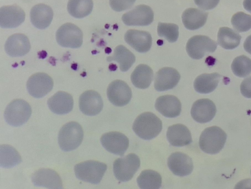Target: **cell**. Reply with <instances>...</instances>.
Here are the masks:
<instances>
[{
	"instance_id": "1",
	"label": "cell",
	"mask_w": 251,
	"mask_h": 189,
	"mask_svg": "<svg viewBox=\"0 0 251 189\" xmlns=\"http://www.w3.org/2000/svg\"><path fill=\"white\" fill-rule=\"evenodd\" d=\"M162 129L161 120L151 112H145L138 115L132 126V129L136 135L144 140H151L155 137Z\"/></svg>"
},
{
	"instance_id": "2",
	"label": "cell",
	"mask_w": 251,
	"mask_h": 189,
	"mask_svg": "<svg viewBox=\"0 0 251 189\" xmlns=\"http://www.w3.org/2000/svg\"><path fill=\"white\" fill-rule=\"evenodd\" d=\"M226 133L220 127L212 126L204 129L199 139V146L209 154L218 153L224 147L226 140Z\"/></svg>"
},
{
	"instance_id": "3",
	"label": "cell",
	"mask_w": 251,
	"mask_h": 189,
	"mask_svg": "<svg viewBox=\"0 0 251 189\" xmlns=\"http://www.w3.org/2000/svg\"><path fill=\"white\" fill-rule=\"evenodd\" d=\"M83 131L76 122L71 121L64 125L58 134V142L61 149L68 152L77 148L83 138Z\"/></svg>"
},
{
	"instance_id": "4",
	"label": "cell",
	"mask_w": 251,
	"mask_h": 189,
	"mask_svg": "<svg viewBox=\"0 0 251 189\" xmlns=\"http://www.w3.org/2000/svg\"><path fill=\"white\" fill-rule=\"evenodd\" d=\"M106 169L105 163L94 160L80 162L74 167L77 179L93 184H98L100 182Z\"/></svg>"
},
{
	"instance_id": "5",
	"label": "cell",
	"mask_w": 251,
	"mask_h": 189,
	"mask_svg": "<svg viewBox=\"0 0 251 189\" xmlns=\"http://www.w3.org/2000/svg\"><path fill=\"white\" fill-rule=\"evenodd\" d=\"M31 112V107L26 101L22 99H15L6 107L4 117L9 125L19 127L28 121Z\"/></svg>"
},
{
	"instance_id": "6",
	"label": "cell",
	"mask_w": 251,
	"mask_h": 189,
	"mask_svg": "<svg viewBox=\"0 0 251 189\" xmlns=\"http://www.w3.org/2000/svg\"><path fill=\"white\" fill-rule=\"evenodd\" d=\"M140 166L139 157L134 153L118 158L113 162L114 174L120 182L131 180Z\"/></svg>"
},
{
	"instance_id": "7",
	"label": "cell",
	"mask_w": 251,
	"mask_h": 189,
	"mask_svg": "<svg viewBox=\"0 0 251 189\" xmlns=\"http://www.w3.org/2000/svg\"><path fill=\"white\" fill-rule=\"evenodd\" d=\"M83 32L76 25L67 23L60 26L56 33V39L62 47L78 48L83 43Z\"/></svg>"
},
{
	"instance_id": "8",
	"label": "cell",
	"mask_w": 251,
	"mask_h": 189,
	"mask_svg": "<svg viewBox=\"0 0 251 189\" xmlns=\"http://www.w3.org/2000/svg\"><path fill=\"white\" fill-rule=\"evenodd\" d=\"M217 43L208 36L197 35L190 38L187 42L186 50L190 57L200 59L209 53L215 52Z\"/></svg>"
},
{
	"instance_id": "9",
	"label": "cell",
	"mask_w": 251,
	"mask_h": 189,
	"mask_svg": "<svg viewBox=\"0 0 251 189\" xmlns=\"http://www.w3.org/2000/svg\"><path fill=\"white\" fill-rule=\"evenodd\" d=\"M153 19L154 13L152 9L145 4L136 6L122 17L123 23L129 26H147L153 22Z\"/></svg>"
},
{
	"instance_id": "10",
	"label": "cell",
	"mask_w": 251,
	"mask_h": 189,
	"mask_svg": "<svg viewBox=\"0 0 251 189\" xmlns=\"http://www.w3.org/2000/svg\"><path fill=\"white\" fill-rule=\"evenodd\" d=\"M52 79L45 73H37L31 76L26 82L29 94L35 98H41L46 95L52 89Z\"/></svg>"
},
{
	"instance_id": "11",
	"label": "cell",
	"mask_w": 251,
	"mask_h": 189,
	"mask_svg": "<svg viewBox=\"0 0 251 189\" xmlns=\"http://www.w3.org/2000/svg\"><path fill=\"white\" fill-rule=\"evenodd\" d=\"M109 101L117 107L124 106L130 101L132 91L127 84L120 80L112 81L107 89Z\"/></svg>"
},
{
	"instance_id": "12",
	"label": "cell",
	"mask_w": 251,
	"mask_h": 189,
	"mask_svg": "<svg viewBox=\"0 0 251 189\" xmlns=\"http://www.w3.org/2000/svg\"><path fill=\"white\" fill-rule=\"evenodd\" d=\"M102 146L109 152L122 156L129 146V139L124 134L110 132L102 135L100 138Z\"/></svg>"
},
{
	"instance_id": "13",
	"label": "cell",
	"mask_w": 251,
	"mask_h": 189,
	"mask_svg": "<svg viewBox=\"0 0 251 189\" xmlns=\"http://www.w3.org/2000/svg\"><path fill=\"white\" fill-rule=\"evenodd\" d=\"M23 9L13 4L2 6L0 8V26L3 28H13L19 27L25 20Z\"/></svg>"
},
{
	"instance_id": "14",
	"label": "cell",
	"mask_w": 251,
	"mask_h": 189,
	"mask_svg": "<svg viewBox=\"0 0 251 189\" xmlns=\"http://www.w3.org/2000/svg\"><path fill=\"white\" fill-rule=\"evenodd\" d=\"M103 106V101L101 96L95 90H86L79 97V109L85 115H97L101 112Z\"/></svg>"
},
{
	"instance_id": "15",
	"label": "cell",
	"mask_w": 251,
	"mask_h": 189,
	"mask_svg": "<svg viewBox=\"0 0 251 189\" xmlns=\"http://www.w3.org/2000/svg\"><path fill=\"white\" fill-rule=\"evenodd\" d=\"M167 164L174 174L180 177L190 174L194 168L192 159L180 152H176L170 155Z\"/></svg>"
},
{
	"instance_id": "16",
	"label": "cell",
	"mask_w": 251,
	"mask_h": 189,
	"mask_svg": "<svg viewBox=\"0 0 251 189\" xmlns=\"http://www.w3.org/2000/svg\"><path fill=\"white\" fill-rule=\"evenodd\" d=\"M180 75L175 69L165 67L159 69L155 74L154 87L158 91L173 89L178 83Z\"/></svg>"
},
{
	"instance_id": "17",
	"label": "cell",
	"mask_w": 251,
	"mask_h": 189,
	"mask_svg": "<svg viewBox=\"0 0 251 189\" xmlns=\"http://www.w3.org/2000/svg\"><path fill=\"white\" fill-rule=\"evenodd\" d=\"M216 107L213 101L208 99H201L193 104L191 114L196 122L205 123L213 119L216 113Z\"/></svg>"
},
{
	"instance_id": "18",
	"label": "cell",
	"mask_w": 251,
	"mask_h": 189,
	"mask_svg": "<svg viewBox=\"0 0 251 189\" xmlns=\"http://www.w3.org/2000/svg\"><path fill=\"white\" fill-rule=\"evenodd\" d=\"M31 180L35 186L49 189H62L61 179L54 170L50 168H41L31 176Z\"/></svg>"
},
{
	"instance_id": "19",
	"label": "cell",
	"mask_w": 251,
	"mask_h": 189,
	"mask_svg": "<svg viewBox=\"0 0 251 189\" xmlns=\"http://www.w3.org/2000/svg\"><path fill=\"white\" fill-rule=\"evenodd\" d=\"M28 37L24 34L16 33L9 36L5 42V52L11 57H20L27 54L30 50Z\"/></svg>"
},
{
	"instance_id": "20",
	"label": "cell",
	"mask_w": 251,
	"mask_h": 189,
	"mask_svg": "<svg viewBox=\"0 0 251 189\" xmlns=\"http://www.w3.org/2000/svg\"><path fill=\"white\" fill-rule=\"evenodd\" d=\"M124 38L129 46L139 53H146L151 47V36L146 31L128 30L125 34Z\"/></svg>"
},
{
	"instance_id": "21",
	"label": "cell",
	"mask_w": 251,
	"mask_h": 189,
	"mask_svg": "<svg viewBox=\"0 0 251 189\" xmlns=\"http://www.w3.org/2000/svg\"><path fill=\"white\" fill-rule=\"evenodd\" d=\"M155 108L165 117L175 118L180 114L181 104L176 97L166 95L160 96L156 99Z\"/></svg>"
},
{
	"instance_id": "22",
	"label": "cell",
	"mask_w": 251,
	"mask_h": 189,
	"mask_svg": "<svg viewBox=\"0 0 251 189\" xmlns=\"http://www.w3.org/2000/svg\"><path fill=\"white\" fill-rule=\"evenodd\" d=\"M47 104L52 112L56 114L62 115L72 111L74 106V100L70 94L60 91L50 97Z\"/></svg>"
},
{
	"instance_id": "23",
	"label": "cell",
	"mask_w": 251,
	"mask_h": 189,
	"mask_svg": "<svg viewBox=\"0 0 251 189\" xmlns=\"http://www.w3.org/2000/svg\"><path fill=\"white\" fill-rule=\"evenodd\" d=\"M53 16L52 8L43 3L37 4L32 7L30 18L32 24L36 28L43 29L50 24Z\"/></svg>"
},
{
	"instance_id": "24",
	"label": "cell",
	"mask_w": 251,
	"mask_h": 189,
	"mask_svg": "<svg viewBox=\"0 0 251 189\" xmlns=\"http://www.w3.org/2000/svg\"><path fill=\"white\" fill-rule=\"evenodd\" d=\"M166 136L169 143L173 146H184L192 142L190 131L186 126L181 124L169 127Z\"/></svg>"
},
{
	"instance_id": "25",
	"label": "cell",
	"mask_w": 251,
	"mask_h": 189,
	"mask_svg": "<svg viewBox=\"0 0 251 189\" xmlns=\"http://www.w3.org/2000/svg\"><path fill=\"white\" fill-rule=\"evenodd\" d=\"M207 17L208 13L202 10L189 8L184 11L181 18L185 28L193 30L203 26L206 22Z\"/></svg>"
},
{
	"instance_id": "26",
	"label": "cell",
	"mask_w": 251,
	"mask_h": 189,
	"mask_svg": "<svg viewBox=\"0 0 251 189\" xmlns=\"http://www.w3.org/2000/svg\"><path fill=\"white\" fill-rule=\"evenodd\" d=\"M221 77L218 73L201 74L194 81V89L201 94L211 93L217 87Z\"/></svg>"
},
{
	"instance_id": "27",
	"label": "cell",
	"mask_w": 251,
	"mask_h": 189,
	"mask_svg": "<svg viewBox=\"0 0 251 189\" xmlns=\"http://www.w3.org/2000/svg\"><path fill=\"white\" fill-rule=\"evenodd\" d=\"M153 77L152 69L147 65H138L132 73L131 81L134 86L140 89H146L149 87Z\"/></svg>"
},
{
	"instance_id": "28",
	"label": "cell",
	"mask_w": 251,
	"mask_h": 189,
	"mask_svg": "<svg viewBox=\"0 0 251 189\" xmlns=\"http://www.w3.org/2000/svg\"><path fill=\"white\" fill-rule=\"evenodd\" d=\"M107 61H115L119 64L120 69L126 72L129 69L135 62L136 58L134 54L123 45L117 46L112 56L107 58Z\"/></svg>"
},
{
	"instance_id": "29",
	"label": "cell",
	"mask_w": 251,
	"mask_h": 189,
	"mask_svg": "<svg viewBox=\"0 0 251 189\" xmlns=\"http://www.w3.org/2000/svg\"><path fill=\"white\" fill-rule=\"evenodd\" d=\"M241 39V35L233 29L227 27H220L217 35L218 44L222 48L234 49L239 45Z\"/></svg>"
},
{
	"instance_id": "30",
	"label": "cell",
	"mask_w": 251,
	"mask_h": 189,
	"mask_svg": "<svg viewBox=\"0 0 251 189\" xmlns=\"http://www.w3.org/2000/svg\"><path fill=\"white\" fill-rule=\"evenodd\" d=\"M21 162L20 155L13 147L7 144L0 146V165L1 167L11 168Z\"/></svg>"
},
{
	"instance_id": "31",
	"label": "cell",
	"mask_w": 251,
	"mask_h": 189,
	"mask_svg": "<svg viewBox=\"0 0 251 189\" xmlns=\"http://www.w3.org/2000/svg\"><path fill=\"white\" fill-rule=\"evenodd\" d=\"M92 0H69L67 10L69 13L76 18H83L92 11Z\"/></svg>"
},
{
	"instance_id": "32",
	"label": "cell",
	"mask_w": 251,
	"mask_h": 189,
	"mask_svg": "<svg viewBox=\"0 0 251 189\" xmlns=\"http://www.w3.org/2000/svg\"><path fill=\"white\" fill-rule=\"evenodd\" d=\"M137 183L141 189H159L161 187L162 177L154 170H145L138 177Z\"/></svg>"
},
{
	"instance_id": "33",
	"label": "cell",
	"mask_w": 251,
	"mask_h": 189,
	"mask_svg": "<svg viewBox=\"0 0 251 189\" xmlns=\"http://www.w3.org/2000/svg\"><path fill=\"white\" fill-rule=\"evenodd\" d=\"M231 67L235 76L247 77L251 74V59L244 55L238 56L233 60Z\"/></svg>"
},
{
	"instance_id": "34",
	"label": "cell",
	"mask_w": 251,
	"mask_h": 189,
	"mask_svg": "<svg viewBox=\"0 0 251 189\" xmlns=\"http://www.w3.org/2000/svg\"><path fill=\"white\" fill-rule=\"evenodd\" d=\"M157 33L169 42H175L179 36L178 27L175 24L159 22L157 26Z\"/></svg>"
},
{
	"instance_id": "35",
	"label": "cell",
	"mask_w": 251,
	"mask_h": 189,
	"mask_svg": "<svg viewBox=\"0 0 251 189\" xmlns=\"http://www.w3.org/2000/svg\"><path fill=\"white\" fill-rule=\"evenodd\" d=\"M231 23L237 31H247L251 28V16L243 12H238L232 16Z\"/></svg>"
},
{
	"instance_id": "36",
	"label": "cell",
	"mask_w": 251,
	"mask_h": 189,
	"mask_svg": "<svg viewBox=\"0 0 251 189\" xmlns=\"http://www.w3.org/2000/svg\"><path fill=\"white\" fill-rule=\"evenodd\" d=\"M136 0H109L111 8L115 11L120 12L131 8Z\"/></svg>"
},
{
	"instance_id": "37",
	"label": "cell",
	"mask_w": 251,
	"mask_h": 189,
	"mask_svg": "<svg viewBox=\"0 0 251 189\" xmlns=\"http://www.w3.org/2000/svg\"><path fill=\"white\" fill-rule=\"evenodd\" d=\"M220 0H194L195 4L204 10L213 9L218 4Z\"/></svg>"
},
{
	"instance_id": "38",
	"label": "cell",
	"mask_w": 251,
	"mask_h": 189,
	"mask_svg": "<svg viewBox=\"0 0 251 189\" xmlns=\"http://www.w3.org/2000/svg\"><path fill=\"white\" fill-rule=\"evenodd\" d=\"M241 94L246 98H251V76L245 79L240 85Z\"/></svg>"
},
{
	"instance_id": "39",
	"label": "cell",
	"mask_w": 251,
	"mask_h": 189,
	"mask_svg": "<svg viewBox=\"0 0 251 189\" xmlns=\"http://www.w3.org/2000/svg\"><path fill=\"white\" fill-rule=\"evenodd\" d=\"M244 48L247 52L251 54V35H249L245 40Z\"/></svg>"
},
{
	"instance_id": "40",
	"label": "cell",
	"mask_w": 251,
	"mask_h": 189,
	"mask_svg": "<svg viewBox=\"0 0 251 189\" xmlns=\"http://www.w3.org/2000/svg\"><path fill=\"white\" fill-rule=\"evenodd\" d=\"M243 6L246 10L251 13V0H244Z\"/></svg>"
}]
</instances>
